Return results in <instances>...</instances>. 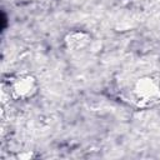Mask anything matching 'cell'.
<instances>
[{
	"instance_id": "277c9868",
	"label": "cell",
	"mask_w": 160,
	"mask_h": 160,
	"mask_svg": "<svg viewBox=\"0 0 160 160\" xmlns=\"http://www.w3.org/2000/svg\"><path fill=\"white\" fill-rule=\"evenodd\" d=\"M18 158H19V159H31V158H34V155H32V152L26 151V152H21V154H19Z\"/></svg>"
},
{
	"instance_id": "7a4b0ae2",
	"label": "cell",
	"mask_w": 160,
	"mask_h": 160,
	"mask_svg": "<svg viewBox=\"0 0 160 160\" xmlns=\"http://www.w3.org/2000/svg\"><path fill=\"white\" fill-rule=\"evenodd\" d=\"M38 80L30 74H21L12 79L10 92L15 100H29L38 92Z\"/></svg>"
},
{
	"instance_id": "3957f363",
	"label": "cell",
	"mask_w": 160,
	"mask_h": 160,
	"mask_svg": "<svg viewBox=\"0 0 160 160\" xmlns=\"http://www.w3.org/2000/svg\"><path fill=\"white\" fill-rule=\"evenodd\" d=\"M91 42V36L89 32L82 30L69 31L64 38V45L72 51H81L86 49Z\"/></svg>"
},
{
	"instance_id": "6da1fadb",
	"label": "cell",
	"mask_w": 160,
	"mask_h": 160,
	"mask_svg": "<svg viewBox=\"0 0 160 160\" xmlns=\"http://www.w3.org/2000/svg\"><path fill=\"white\" fill-rule=\"evenodd\" d=\"M132 96L139 108H151L160 104V81L150 75L139 78L132 86Z\"/></svg>"
}]
</instances>
